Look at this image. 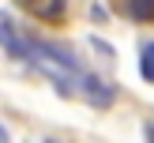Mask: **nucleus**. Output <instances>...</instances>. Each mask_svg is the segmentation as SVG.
<instances>
[{"mask_svg": "<svg viewBox=\"0 0 154 143\" xmlns=\"http://www.w3.org/2000/svg\"><path fill=\"white\" fill-rule=\"evenodd\" d=\"M49 143H57V139H49Z\"/></svg>", "mask_w": 154, "mask_h": 143, "instance_id": "9", "label": "nucleus"}, {"mask_svg": "<svg viewBox=\"0 0 154 143\" xmlns=\"http://www.w3.org/2000/svg\"><path fill=\"white\" fill-rule=\"evenodd\" d=\"M75 87H79L83 98H87L90 105H98V109H109V105L117 102V87L105 83L102 75H94V72H83L79 79H75Z\"/></svg>", "mask_w": 154, "mask_h": 143, "instance_id": "1", "label": "nucleus"}, {"mask_svg": "<svg viewBox=\"0 0 154 143\" xmlns=\"http://www.w3.org/2000/svg\"><path fill=\"white\" fill-rule=\"evenodd\" d=\"M90 42H94V53H98V57H109L113 60V45H105L102 38H90Z\"/></svg>", "mask_w": 154, "mask_h": 143, "instance_id": "6", "label": "nucleus"}, {"mask_svg": "<svg viewBox=\"0 0 154 143\" xmlns=\"http://www.w3.org/2000/svg\"><path fill=\"white\" fill-rule=\"evenodd\" d=\"M23 4H26L38 19H53V23L64 19V0H23Z\"/></svg>", "mask_w": 154, "mask_h": 143, "instance_id": "2", "label": "nucleus"}, {"mask_svg": "<svg viewBox=\"0 0 154 143\" xmlns=\"http://www.w3.org/2000/svg\"><path fill=\"white\" fill-rule=\"evenodd\" d=\"M11 38H15V23H11L8 11H0V45H8Z\"/></svg>", "mask_w": 154, "mask_h": 143, "instance_id": "4", "label": "nucleus"}, {"mask_svg": "<svg viewBox=\"0 0 154 143\" xmlns=\"http://www.w3.org/2000/svg\"><path fill=\"white\" fill-rule=\"evenodd\" d=\"M143 79H150V83H154V53H150V49L143 53Z\"/></svg>", "mask_w": 154, "mask_h": 143, "instance_id": "5", "label": "nucleus"}, {"mask_svg": "<svg viewBox=\"0 0 154 143\" xmlns=\"http://www.w3.org/2000/svg\"><path fill=\"white\" fill-rule=\"evenodd\" d=\"M0 143H8V132H4V124H0Z\"/></svg>", "mask_w": 154, "mask_h": 143, "instance_id": "7", "label": "nucleus"}, {"mask_svg": "<svg viewBox=\"0 0 154 143\" xmlns=\"http://www.w3.org/2000/svg\"><path fill=\"white\" fill-rule=\"evenodd\" d=\"M150 53H154V45H150Z\"/></svg>", "mask_w": 154, "mask_h": 143, "instance_id": "8", "label": "nucleus"}, {"mask_svg": "<svg viewBox=\"0 0 154 143\" xmlns=\"http://www.w3.org/2000/svg\"><path fill=\"white\" fill-rule=\"evenodd\" d=\"M128 15L139 23H150L154 19V0H128Z\"/></svg>", "mask_w": 154, "mask_h": 143, "instance_id": "3", "label": "nucleus"}]
</instances>
